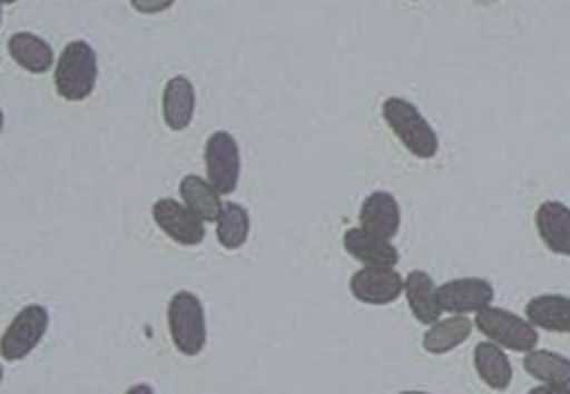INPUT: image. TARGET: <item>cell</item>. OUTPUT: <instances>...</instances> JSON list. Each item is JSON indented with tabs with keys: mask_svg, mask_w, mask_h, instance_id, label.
Masks as SVG:
<instances>
[{
	"mask_svg": "<svg viewBox=\"0 0 570 394\" xmlns=\"http://www.w3.org/2000/svg\"><path fill=\"white\" fill-rule=\"evenodd\" d=\"M47 329H49V312L42 305L33 303L22 307L0 338L2 358L11 363L27 358V354H31L38 347Z\"/></svg>",
	"mask_w": 570,
	"mask_h": 394,
	"instance_id": "cell-5",
	"label": "cell"
},
{
	"mask_svg": "<svg viewBox=\"0 0 570 394\" xmlns=\"http://www.w3.org/2000/svg\"><path fill=\"white\" fill-rule=\"evenodd\" d=\"M196 109V91L189 78L174 76L163 89V120L169 129L183 131L189 127Z\"/></svg>",
	"mask_w": 570,
	"mask_h": 394,
	"instance_id": "cell-12",
	"label": "cell"
},
{
	"mask_svg": "<svg viewBox=\"0 0 570 394\" xmlns=\"http://www.w3.org/2000/svg\"><path fill=\"white\" fill-rule=\"evenodd\" d=\"M9 56L29 73H45L53 65V49L51 45L29 31H18L7 42Z\"/></svg>",
	"mask_w": 570,
	"mask_h": 394,
	"instance_id": "cell-16",
	"label": "cell"
},
{
	"mask_svg": "<svg viewBox=\"0 0 570 394\" xmlns=\"http://www.w3.org/2000/svg\"><path fill=\"white\" fill-rule=\"evenodd\" d=\"M525 318L541 329L570 334V296L541 294L525 305Z\"/></svg>",
	"mask_w": 570,
	"mask_h": 394,
	"instance_id": "cell-15",
	"label": "cell"
},
{
	"mask_svg": "<svg viewBox=\"0 0 570 394\" xmlns=\"http://www.w3.org/2000/svg\"><path fill=\"white\" fill-rule=\"evenodd\" d=\"M343 247L350 256H354L363 265L394 267L399 263L396 247H392V243L387 238H381V236L363 229L361 225L345 232Z\"/></svg>",
	"mask_w": 570,
	"mask_h": 394,
	"instance_id": "cell-13",
	"label": "cell"
},
{
	"mask_svg": "<svg viewBox=\"0 0 570 394\" xmlns=\"http://www.w3.org/2000/svg\"><path fill=\"white\" fill-rule=\"evenodd\" d=\"M4 4H13V2H18V0H2Z\"/></svg>",
	"mask_w": 570,
	"mask_h": 394,
	"instance_id": "cell-26",
	"label": "cell"
},
{
	"mask_svg": "<svg viewBox=\"0 0 570 394\" xmlns=\"http://www.w3.org/2000/svg\"><path fill=\"white\" fill-rule=\"evenodd\" d=\"M358 223L363 229L381 236L394 238L401 227V209L390 191H372L358 211Z\"/></svg>",
	"mask_w": 570,
	"mask_h": 394,
	"instance_id": "cell-11",
	"label": "cell"
},
{
	"mask_svg": "<svg viewBox=\"0 0 570 394\" xmlns=\"http://www.w3.org/2000/svg\"><path fill=\"white\" fill-rule=\"evenodd\" d=\"M534 394H557V392H570V385H541V387H537V390H532Z\"/></svg>",
	"mask_w": 570,
	"mask_h": 394,
	"instance_id": "cell-23",
	"label": "cell"
},
{
	"mask_svg": "<svg viewBox=\"0 0 570 394\" xmlns=\"http://www.w3.org/2000/svg\"><path fill=\"white\" fill-rule=\"evenodd\" d=\"M0 383H2V365H0Z\"/></svg>",
	"mask_w": 570,
	"mask_h": 394,
	"instance_id": "cell-27",
	"label": "cell"
},
{
	"mask_svg": "<svg viewBox=\"0 0 570 394\" xmlns=\"http://www.w3.org/2000/svg\"><path fill=\"white\" fill-rule=\"evenodd\" d=\"M403 292H405L410 312L414 314V318L419 323L432 325L434 321L441 318L443 307L436 296V285L425 272H421V269L410 272L405 278V285H403Z\"/></svg>",
	"mask_w": 570,
	"mask_h": 394,
	"instance_id": "cell-14",
	"label": "cell"
},
{
	"mask_svg": "<svg viewBox=\"0 0 570 394\" xmlns=\"http://www.w3.org/2000/svg\"><path fill=\"white\" fill-rule=\"evenodd\" d=\"M2 4H4V2L0 0V24H2Z\"/></svg>",
	"mask_w": 570,
	"mask_h": 394,
	"instance_id": "cell-25",
	"label": "cell"
},
{
	"mask_svg": "<svg viewBox=\"0 0 570 394\" xmlns=\"http://www.w3.org/2000/svg\"><path fill=\"white\" fill-rule=\"evenodd\" d=\"M525 372L548 385H570V358L550 349H528L523 356Z\"/></svg>",
	"mask_w": 570,
	"mask_h": 394,
	"instance_id": "cell-20",
	"label": "cell"
},
{
	"mask_svg": "<svg viewBox=\"0 0 570 394\" xmlns=\"http://www.w3.org/2000/svg\"><path fill=\"white\" fill-rule=\"evenodd\" d=\"M129 2H131V7H134L138 13L154 16V13L167 11L176 0H129Z\"/></svg>",
	"mask_w": 570,
	"mask_h": 394,
	"instance_id": "cell-22",
	"label": "cell"
},
{
	"mask_svg": "<svg viewBox=\"0 0 570 394\" xmlns=\"http://www.w3.org/2000/svg\"><path fill=\"white\" fill-rule=\"evenodd\" d=\"M405 280L394 267L365 265L350 278V292L365 305H387L403 292Z\"/></svg>",
	"mask_w": 570,
	"mask_h": 394,
	"instance_id": "cell-8",
	"label": "cell"
},
{
	"mask_svg": "<svg viewBox=\"0 0 570 394\" xmlns=\"http://www.w3.org/2000/svg\"><path fill=\"white\" fill-rule=\"evenodd\" d=\"M474 370L492 390H505L512 381V365L501 345L494 341H485L474 347Z\"/></svg>",
	"mask_w": 570,
	"mask_h": 394,
	"instance_id": "cell-18",
	"label": "cell"
},
{
	"mask_svg": "<svg viewBox=\"0 0 570 394\" xmlns=\"http://www.w3.org/2000/svg\"><path fill=\"white\" fill-rule=\"evenodd\" d=\"M439 303L443 312L450 314H470L490 305L494 289L485 278H454L436 287Z\"/></svg>",
	"mask_w": 570,
	"mask_h": 394,
	"instance_id": "cell-9",
	"label": "cell"
},
{
	"mask_svg": "<svg viewBox=\"0 0 570 394\" xmlns=\"http://www.w3.org/2000/svg\"><path fill=\"white\" fill-rule=\"evenodd\" d=\"M249 236V214L238 203H223L216 218V238L225 249H238Z\"/></svg>",
	"mask_w": 570,
	"mask_h": 394,
	"instance_id": "cell-21",
	"label": "cell"
},
{
	"mask_svg": "<svg viewBox=\"0 0 570 394\" xmlns=\"http://www.w3.org/2000/svg\"><path fill=\"white\" fill-rule=\"evenodd\" d=\"M169 336L185 356H196L207 343V323L200 298L194 292H176L167 305Z\"/></svg>",
	"mask_w": 570,
	"mask_h": 394,
	"instance_id": "cell-3",
	"label": "cell"
},
{
	"mask_svg": "<svg viewBox=\"0 0 570 394\" xmlns=\"http://www.w3.org/2000/svg\"><path fill=\"white\" fill-rule=\"evenodd\" d=\"M534 225L546 247L559 256H570V207L546 200L534 214Z\"/></svg>",
	"mask_w": 570,
	"mask_h": 394,
	"instance_id": "cell-10",
	"label": "cell"
},
{
	"mask_svg": "<svg viewBox=\"0 0 570 394\" xmlns=\"http://www.w3.org/2000/svg\"><path fill=\"white\" fill-rule=\"evenodd\" d=\"M151 216L165 236L185 247H196L205 240V220H200L185 203L160 198L151 207Z\"/></svg>",
	"mask_w": 570,
	"mask_h": 394,
	"instance_id": "cell-7",
	"label": "cell"
},
{
	"mask_svg": "<svg viewBox=\"0 0 570 394\" xmlns=\"http://www.w3.org/2000/svg\"><path fill=\"white\" fill-rule=\"evenodd\" d=\"M205 167L209 185L220 194H232L240 178V151L229 131H214L205 142Z\"/></svg>",
	"mask_w": 570,
	"mask_h": 394,
	"instance_id": "cell-6",
	"label": "cell"
},
{
	"mask_svg": "<svg viewBox=\"0 0 570 394\" xmlns=\"http://www.w3.org/2000/svg\"><path fill=\"white\" fill-rule=\"evenodd\" d=\"M98 80V56L85 40H71L58 56L53 85L65 100H85Z\"/></svg>",
	"mask_w": 570,
	"mask_h": 394,
	"instance_id": "cell-2",
	"label": "cell"
},
{
	"mask_svg": "<svg viewBox=\"0 0 570 394\" xmlns=\"http://www.w3.org/2000/svg\"><path fill=\"white\" fill-rule=\"evenodd\" d=\"M383 120L401 140V145L416 158H434L439 151V136L425 116L405 98H385L381 107Z\"/></svg>",
	"mask_w": 570,
	"mask_h": 394,
	"instance_id": "cell-1",
	"label": "cell"
},
{
	"mask_svg": "<svg viewBox=\"0 0 570 394\" xmlns=\"http://www.w3.org/2000/svg\"><path fill=\"white\" fill-rule=\"evenodd\" d=\"M472 332V321L465 314H452L450 318L434 321L423 334V349L428 354H445L468 341Z\"/></svg>",
	"mask_w": 570,
	"mask_h": 394,
	"instance_id": "cell-19",
	"label": "cell"
},
{
	"mask_svg": "<svg viewBox=\"0 0 570 394\" xmlns=\"http://www.w3.org/2000/svg\"><path fill=\"white\" fill-rule=\"evenodd\" d=\"M474 323L483 336L514 352H528L539 343V334L528 318H521L501 307H481L476 312Z\"/></svg>",
	"mask_w": 570,
	"mask_h": 394,
	"instance_id": "cell-4",
	"label": "cell"
},
{
	"mask_svg": "<svg viewBox=\"0 0 570 394\" xmlns=\"http://www.w3.org/2000/svg\"><path fill=\"white\" fill-rule=\"evenodd\" d=\"M180 198L183 203L205 223H216L223 203H220V194L209 185V180L196 176V174H187L180 185H178Z\"/></svg>",
	"mask_w": 570,
	"mask_h": 394,
	"instance_id": "cell-17",
	"label": "cell"
},
{
	"mask_svg": "<svg viewBox=\"0 0 570 394\" xmlns=\"http://www.w3.org/2000/svg\"><path fill=\"white\" fill-rule=\"evenodd\" d=\"M2 127H4V114H2V109H0V131H2Z\"/></svg>",
	"mask_w": 570,
	"mask_h": 394,
	"instance_id": "cell-24",
	"label": "cell"
}]
</instances>
